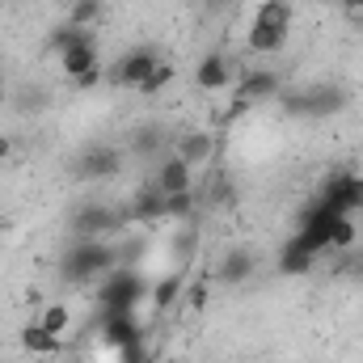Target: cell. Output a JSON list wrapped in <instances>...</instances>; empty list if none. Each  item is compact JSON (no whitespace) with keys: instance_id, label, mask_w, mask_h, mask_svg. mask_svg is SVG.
Listing matches in <instances>:
<instances>
[{"instance_id":"6da1fadb","label":"cell","mask_w":363,"mask_h":363,"mask_svg":"<svg viewBox=\"0 0 363 363\" xmlns=\"http://www.w3.org/2000/svg\"><path fill=\"white\" fill-rule=\"evenodd\" d=\"M118 267V245H110L106 237H97V241H72L68 245V254H64V262H60V271L68 283H93V279H106V274Z\"/></svg>"},{"instance_id":"7a4b0ae2","label":"cell","mask_w":363,"mask_h":363,"mask_svg":"<svg viewBox=\"0 0 363 363\" xmlns=\"http://www.w3.org/2000/svg\"><path fill=\"white\" fill-rule=\"evenodd\" d=\"M144 296H148V283L131 271V267H114V271L106 274L101 291H97L101 308H110V313H135V304Z\"/></svg>"},{"instance_id":"3957f363","label":"cell","mask_w":363,"mask_h":363,"mask_svg":"<svg viewBox=\"0 0 363 363\" xmlns=\"http://www.w3.org/2000/svg\"><path fill=\"white\" fill-rule=\"evenodd\" d=\"M127 220V207H110V203H81L72 216H68V233L77 241H97V237H110L118 224Z\"/></svg>"},{"instance_id":"277c9868","label":"cell","mask_w":363,"mask_h":363,"mask_svg":"<svg viewBox=\"0 0 363 363\" xmlns=\"http://www.w3.org/2000/svg\"><path fill=\"white\" fill-rule=\"evenodd\" d=\"M317 194H321L325 203H334L342 216H355V211H363V174H351V169H330Z\"/></svg>"},{"instance_id":"5b68a950","label":"cell","mask_w":363,"mask_h":363,"mask_svg":"<svg viewBox=\"0 0 363 363\" xmlns=\"http://www.w3.org/2000/svg\"><path fill=\"white\" fill-rule=\"evenodd\" d=\"M101 342L110 351H123V355H140V342H144V330L135 321V313H101Z\"/></svg>"},{"instance_id":"8992f818","label":"cell","mask_w":363,"mask_h":363,"mask_svg":"<svg viewBox=\"0 0 363 363\" xmlns=\"http://www.w3.org/2000/svg\"><path fill=\"white\" fill-rule=\"evenodd\" d=\"M157 64H161L157 47H131V51H123V55L114 60V68H110V81H114L118 89H135V93H140L144 77H148Z\"/></svg>"},{"instance_id":"52a82bcc","label":"cell","mask_w":363,"mask_h":363,"mask_svg":"<svg viewBox=\"0 0 363 363\" xmlns=\"http://www.w3.org/2000/svg\"><path fill=\"white\" fill-rule=\"evenodd\" d=\"M338 216H342V211L317 194V199H313V203L300 211V228H296V233H300V237H304V241H308L317 254H321V250L330 245V228H334V220H338Z\"/></svg>"},{"instance_id":"ba28073f","label":"cell","mask_w":363,"mask_h":363,"mask_svg":"<svg viewBox=\"0 0 363 363\" xmlns=\"http://www.w3.org/2000/svg\"><path fill=\"white\" fill-rule=\"evenodd\" d=\"M123 169V152L114 144H89L81 157H77V174L85 182H101V178H114Z\"/></svg>"},{"instance_id":"9c48e42d","label":"cell","mask_w":363,"mask_h":363,"mask_svg":"<svg viewBox=\"0 0 363 363\" xmlns=\"http://www.w3.org/2000/svg\"><path fill=\"white\" fill-rule=\"evenodd\" d=\"M254 267H258L254 250H250V245H233V250H224L216 279H220L224 287H241V283H250V279H254Z\"/></svg>"},{"instance_id":"30bf717a","label":"cell","mask_w":363,"mask_h":363,"mask_svg":"<svg viewBox=\"0 0 363 363\" xmlns=\"http://www.w3.org/2000/svg\"><path fill=\"white\" fill-rule=\"evenodd\" d=\"M194 85L203 93L228 89V85H233V60L220 55V51H207V55L199 60V68H194Z\"/></svg>"},{"instance_id":"8fae6325","label":"cell","mask_w":363,"mask_h":363,"mask_svg":"<svg viewBox=\"0 0 363 363\" xmlns=\"http://www.w3.org/2000/svg\"><path fill=\"white\" fill-rule=\"evenodd\" d=\"M283 93V77L274 72V68H250L245 77H241V93H237V101H245V106H254V101H271Z\"/></svg>"},{"instance_id":"7c38bea8","label":"cell","mask_w":363,"mask_h":363,"mask_svg":"<svg viewBox=\"0 0 363 363\" xmlns=\"http://www.w3.org/2000/svg\"><path fill=\"white\" fill-rule=\"evenodd\" d=\"M304 97H308V118H334L347 110V89L334 81H317L313 89H304Z\"/></svg>"},{"instance_id":"4fadbf2b","label":"cell","mask_w":363,"mask_h":363,"mask_svg":"<svg viewBox=\"0 0 363 363\" xmlns=\"http://www.w3.org/2000/svg\"><path fill=\"white\" fill-rule=\"evenodd\" d=\"M127 220H140V224H157L165 220V190L157 182H144L135 190V199L127 203Z\"/></svg>"},{"instance_id":"5bb4252c","label":"cell","mask_w":363,"mask_h":363,"mask_svg":"<svg viewBox=\"0 0 363 363\" xmlns=\"http://www.w3.org/2000/svg\"><path fill=\"white\" fill-rule=\"evenodd\" d=\"M152 182H157L165 194H182V190H194V169H190L182 157L169 152V157L161 161V169H157V178H152Z\"/></svg>"},{"instance_id":"9a60e30c","label":"cell","mask_w":363,"mask_h":363,"mask_svg":"<svg viewBox=\"0 0 363 363\" xmlns=\"http://www.w3.org/2000/svg\"><path fill=\"white\" fill-rule=\"evenodd\" d=\"M211 152H216V135L211 131H186L178 144H174V157H182L190 169L203 165V161H211Z\"/></svg>"},{"instance_id":"2e32d148","label":"cell","mask_w":363,"mask_h":363,"mask_svg":"<svg viewBox=\"0 0 363 363\" xmlns=\"http://www.w3.org/2000/svg\"><path fill=\"white\" fill-rule=\"evenodd\" d=\"M313 262H317V250H313L300 233H296L291 241H283V250H279V271L283 274H304Z\"/></svg>"},{"instance_id":"e0dca14e","label":"cell","mask_w":363,"mask_h":363,"mask_svg":"<svg viewBox=\"0 0 363 363\" xmlns=\"http://www.w3.org/2000/svg\"><path fill=\"white\" fill-rule=\"evenodd\" d=\"M165 148H169V135H165L157 123H152V127H135V131H131V152H135L140 161H157Z\"/></svg>"},{"instance_id":"ac0fdd59","label":"cell","mask_w":363,"mask_h":363,"mask_svg":"<svg viewBox=\"0 0 363 363\" xmlns=\"http://www.w3.org/2000/svg\"><path fill=\"white\" fill-rule=\"evenodd\" d=\"M60 68H64V77H68V81H77L81 72L97 68V47H93V38L77 43V47H68V51L60 55Z\"/></svg>"},{"instance_id":"d6986e66","label":"cell","mask_w":363,"mask_h":363,"mask_svg":"<svg viewBox=\"0 0 363 363\" xmlns=\"http://www.w3.org/2000/svg\"><path fill=\"white\" fill-rule=\"evenodd\" d=\"M47 106H51V93H47V85H38V81H21L13 89V110L17 114H43Z\"/></svg>"},{"instance_id":"ffe728a7","label":"cell","mask_w":363,"mask_h":363,"mask_svg":"<svg viewBox=\"0 0 363 363\" xmlns=\"http://www.w3.org/2000/svg\"><path fill=\"white\" fill-rule=\"evenodd\" d=\"M21 347H26L30 355H60V351H64V338L51 334V330H43L38 321H30V325L21 330Z\"/></svg>"},{"instance_id":"44dd1931","label":"cell","mask_w":363,"mask_h":363,"mask_svg":"<svg viewBox=\"0 0 363 363\" xmlns=\"http://www.w3.org/2000/svg\"><path fill=\"white\" fill-rule=\"evenodd\" d=\"M287 43V26H267V21H254L250 26V51H283Z\"/></svg>"},{"instance_id":"7402d4cb","label":"cell","mask_w":363,"mask_h":363,"mask_svg":"<svg viewBox=\"0 0 363 363\" xmlns=\"http://www.w3.org/2000/svg\"><path fill=\"white\" fill-rule=\"evenodd\" d=\"M85 38H89V30L72 26V21H60V26H55V30L47 34V43H43V47H47L51 55H64L68 47H77V43H85Z\"/></svg>"},{"instance_id":"603a6c76","label":"cell","mask_w":363,"mask_h":363,"mask_svg":"<svg viewBox=\"0 0 363 363\" xmlns=\"http://www.w3.org/2000/svg\"><path fill=\"white\" fill-rule=\"evenodd\" d=\"M178 300H182V274H161L152 283V308L157 313H169Z\"/></svg>"},{"instance_id":"cb8c5ba5","label":"cell","mask_w":363,"mask_h":363,"mask_svg":"<svg viewBox=\"0 0 363 363\" xmlns=\"http://www.w3.org/2000/svg\"><path fill=\"white\" fill-rule=\"evenodd\" d=\"M355 241H359L355 216H338V220H334V228H330V245H325V250H338V254H342V250H351Z\"/></svg>"},{"instance_id":"d4e9b609","label":"cell","mask_w":363,"mask_h":363,"mask_svg":"<svg viewBox=\"0 0 363 363\" xmlns=\"http://www.w3.org/2000/svg\"><path fill=\"white\" fill-rule=\"evenodd\" d=\"M106 13V0H77L72 9H68V17L64 21H72V26H81V30H89L93 21Z\"/></svg>"},{"instance_id":"484cf974","label":"cell","mask_w":363,"mask_h":363,"mask_svg":"<svg viewBox=\"0 0 363 363\" xmlns=\"http://www.w3.org/2000/svg\"><path fill=\"white\" fill-rule=\"evenodd\" d=\"M174 77H178V72H174V64H165V60H161V64H157V68H152V72L144 77L140 93H144V97H152V93L169 89V85H174Z\"/></svg>"},{"instance_id":"4316f807","label":"cell","mask_w":363,"mask_h":363,"mask_svg":"<svg viewBox=\"0 0 363 363\" xmlns=\"http://www.w3.org/2000/svg\"><path fill=\"white\" fill-rule=\"evenodd\" d=\"M68 321H72V313H68V304H47V308L38 313V325H43V330H51V334H60V338H64V330H68Z\"/></svg>"},{"instance_id":"83f0119b","label":"cell","mask_w":363,"mask_h":363,"mask_svg":"<svg viewBox=\"0 0 363 363\" xmlns=\"http://www.w3.org/2000/svg\"><path fill=\"white\" fill-rule=\"evenodd\" d=\"M274 101H279V110L287 118H308V97H304V89H283Z\"/></svg>"},{"instance_id":"f1b7e54d","label":"cell","mask_w":363,"mask_h":363,"mask_svg":"<svg viewBox=\"0 0 363 363\" xmlns=\"http://www.w3.org/2000/svg\"><path fill=\"white\" fill-rule=\"evenodd\" d=\"M194 216V190L165 194V220H190Z\"/></svg>"},{"instance_id":"f546056e","label":"cell","mask_w":363,"mask_h":363,"mask_svg":"<svg viewBox=\"0 0 363 363\" xmlns=\"http://www.w3.org/2000/svg\"><path fill=\"white\" fill-rule=\"evenodd\" d=\"M254 21H267V26H287L291 30V4L287 0H267L262 9H258V17Z\"/></svg>"},{"instance_id":"4dcf8cb0","label":"cell","mask_w":363,"mask_h":363,"mask_svg":"<svg viewBox=\"0 0 363 363\" xmlns=\"http://www.w3.org/2000/svg\"><path fill=\"white\" fill-rule=\"evenodd\" d=\"M72 85H77V89H93V85H101V68H89V72H81Z\"/></svg>"},{"instance_id":"1f68e13d","label":"cell","mask_w":363,"mask_h":363,"mask_svg":"<svg viewBox=\"0 0 363 363\" xmlns=\"http://www.w3.org/2000/svg\"><path fill=\"white\" fill-rule=\"evenodd\" d=\"M186 300H190V308H203V304H207V287H203V283H194Z\"/></svg>"},{"instance_id":"d6a6232c","label":"cell","mask_w":363,"mask_h":363,"mask_svg":"<svg viewBox=\"0 0 363 363\" xmlns=\"http://www.w3.org/2000/svg\"><path fill=\"white\" fill-rule=\"evenodd\" d=\"M228 199H233V186L220 178V186H211V203H228Z\"/></svg>"},{"instance_id":"836d02e7","label":"cell","mask_w":363,"mask_h":363,"mask_svg":"<svg viewBox=\"0 0 363 363\" xmlns=\"http://www.w3.org/2000/svg\"><path fill=\"white\" fill-rule=\"evenodd\" d=\"M178 254H182V258H190V254H194V228H186V237H178Z\"/></svg>"},{"instance_id":"e575fe53","label":"cell","mask_w":363,"mask_h":363,"mask_svg":"<svg viewBox=\"0 0 363 363\" xmlns=\"http://www.w3.org/2000/svg\"><path fill=\"white\" fill-rule=\"evenodd\" d=\"M203 9L207 13H224V9H233V0H203Z\"/></svg>"},{"instance_id":"d590c367","label":"cell","mask_w":363,"mask_h":363,"mask_svg":"<svg viewBox=\"0 0 363 363\" xmlns=\"http://www.w3.org/2000/svg\"><path fill=\"white\" fill-rule=\"evenodd\" d=\"M342 13H351V17H363V0H342Z\"/></svg>"},{"instance_id":"8d00e7d4","label":"cell","mask_w":363,"mask_h":363,"mask_svg":"<svg viewBox=\"0 0 363 363\" xmlns=\"http://www.w3.org/2000/svg\"><path fill=\"white\" fill-rule=\"evenodd\" d=\"M9 152H13V140H9V135L0 131V157H9Z\"/></svg>"},{"instance_id":"74e56055","label":"cell","mask_w":363,"mask_h":363,"mask_svg":"<svg viewBox=\"0 0 363 363\" xmlns=\"http://www.w3.org/2000/svg\"><path fill=\"white\" fill-rule=\"evenodd\" d=\"M123 363H152V359H148V355L140 351V355H123Z\"/></svg>"}]
</instances>
